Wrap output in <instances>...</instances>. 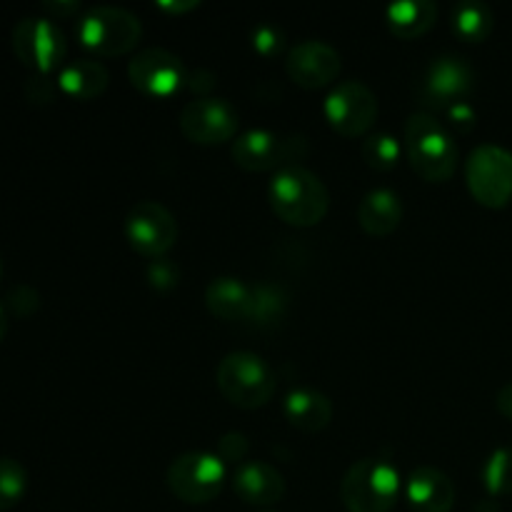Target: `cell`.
Listing matches in <instances>:
<instances>
[{"label":"cell","instance_id":"ab89813d","mask_svg":"<svg viewBox=\"0 0 512 512\" xmlns=\"http://www.w3.org/2000/svg\"><path fill=\"white\" fill-rule=\"evenodd\" d=\"M0 278H3V260H0Z\"/></svg>","mask_w":512,"mask_h":512},{"label":"cell","instance_id":"ba28073f","mask_svg":"<svg viewBox=\"0 0 512 512\" xmlns=\"http://www.w3.org/2000/svg\"><path fill=\"white\" fill-rule=\"evenodd\" d=\"M470 195L485 208H505L512 200V150L495 143L473 148L465 160Z\"/></svg>","mask_w":512,"mask_h":512},{"label":"cell","instance_id":"7402d4cb","mask_svg":"<svg viewBox=\"0 0 512 512\" xmlns=\"http://www.w3.org/2000/svg\"><path fill=\"white\" fill-rule=\"evenodd\" d=\"M440 8L433 0H403L385 8L388 30L400 40L423 38L438 23Z\"/></svg>","mask_w":512,"mask_h":512},{"label":"cell","instance_id":"d6a6232c","mask_svg":"<svg viewBox=\"0 0 512 512\" xmlns=\"http://www.w3.org/2000/svg\"><path fill=\"white\" fill-rule=\"evenodd\" d=\"M445 113H448L450 128H455L458 133H470L478 125V113H475V108L470 103H458L445 110Z\"/></svg>","mask_w":512,"mask_h":512},{"label":"cell","instance_id":"30bf717a","mask_svg":"<svg viewBox=\"0 0 512 512\" xmlns=\"http://www.w3.org/2000/svg\"><path fill=\"white\" fill-rule=\"evenodd\" d=\"M125 238L130 248L148 260L168 258L173 245L178 243V220L155 200H140L125 215Z\"/></svg>","mask_w":512,"mask_h":512},{"label":"cell","instance_id":"836d02e7","mask_svg":"<svg viewBox=\"0 0 512 512\" xmlns=\"http://www.w3.org/2000/svg\"><path fill=\"white\" fill-rule=\"evenodd\" d=\"M185 88L198 93V98H208L210 90L215 88V75L205 68L193 70V73H188V78H185Z\"/></svg>","mask_w":512,"mask_h":512},{"label":"cell","instance_id":"cb8c5ba5","mask_svg":"<svg viewBox=\"0 0 512 512\" xmlns=\"http://www.w3.org/2000/svg\"><path fill=\"white\" fill-rule=\"evenodd\" d=\"M285 293L275 285H253V300H250L248 310V323L258 325V328H270V325L278 323L285 315Z\"/></svg>","mask_w":512,"mask_h":512},{"label":"cell","instance_id":"7c38bea8","mask_svg":"<svg viewBox=\"0 0 512 512\" xmlns=\"http://www.w3.org/2000/svg\"><path fill=\"white\" fill-rule=\"evenodd\" d=\"M475 88V70L460 55H440L428 63L418 83L423 105L433 110H448L458 103H468Z\"/></svg>","mask_w":512,"mask_h":512},{"label":"cell","instance_id":"8d00e7d4","mask_svg":"<svg viewBox=\"0 0 512 512\" xmlns=\"http://www.w3.org/2000/svg\"><path fill=\"white\" fill-rule=\"evenodd\" d=\"M495 405H498V413L503 415V418L512 420V380L508 385H503L498 393V398H495Z\"/></svg>","mask_w":512,"mask_h":512},{"label":"cell","instance_id":"1f68e13d","mask_svg":"<svg viewBox=\"0 0 512 512\" xmlns=\"http://www.w3.org/2000/svg\"><path fill=\"white\" fill-rule=\"evenodd\" d=\"M58 78H50V75H38L33 73L25 83V95H28L30 103H50L58 93Z\"/></svg>","mask_w":512,"mask_h":512},{"label":"cell","instance_id":"484cf974","mask_svg":"<svg viewBox=\"0 0 512 512\" xmlns=\"http://www.w3.org/2000/svg\"><path fill=\"white\" fill-rule=\"evenodd\" d=\"M28 493V470L15 458H0V512L15 508Z\"/></svg>","mask_w":512,"mask_h":512},{"label":"cell","instance_id":"6da1fadb","mask_svg":"<svg viewBox=\"0 0 512 512\" xmlns=\"http://www.w3.org/2000/svg\"><path fill=\"white\" fill-rule=\"evenodd\" d=\"M268 200L273 213L293 228H313L330 210V193L323 180L303 165H290L270 178Z\"/></svg>","mask_w":512,"mask_h":512},{"label":"cell","instance_id":"4dcf8cb0","mask_svg":"<svg viewBox=\"0 0 512 512\" xmlns=\"http://www.w3.org/2000/svg\"><path fill=\"white\" fill-rule=\"evenodd\" d=\"M145 278H148L150 288L165 293V290H173L180 283V268L170 258L150 260L148 270H145Z\"/></svg>","mask_w":512,"mask_h":512},{"label":"cell","instance_id":"ac0fdd59","mask_svg":"<svg viewBox=\"0 0 512 512\" xmlns=\"http://www.w3.org/2000/svg\"><path fill=\"white\" fill-rule=\"evenodd\" d=\"M358 223L373 238H388L403 223V200L390 188L370 190L358 205Z\"/></svg>","mask_w":512,"mask_h":512},{"label":"cell","instance_id":"277c9868","mask_svg":"<svg viewBox=\"0 0 512 512\" xmlns=\"http://www.w3.org/2000/svg\"><path fill=\"white\" fill-rule=\"evenodd\" d=\"M75 38L88 53L98 58H115L138 48L143 38V23L128 8L95 5L80 13L75 23Z\"/></svg>","mask_w":512,"mask_h":512},{"label":"cell","instance_id":"8992f818","mask_svg":"<svg viewBox=\"0 0 512 512\" xmlns=\"http://www.w3.org/2000/svg\"><path fill=\"white\" fill-rule=\"evenodd\" d=\"M13 53L25 68L38 75L60 73L68 55V40L58 23L45 15H25L10 30Z\"/></svg>","mask_w":512,"mask_h":512},{"label":"cell","instance_id":"d590c367","mask_svg":"<svg viewBox=\"0 0 512 512\" xmlns=\"http://www.w3.org/2000/svg\"><path fill=\"white\" fill-rule=\"evenodd\" d=\"M155 8L163 10V13H170V15H185L190 13V10L200 8L198 0H188V3H170V0H163V3H155Z\"/></svg>","mask_w":512,"mask_h":512},{"label":"cell","instance_id":"7a4b0ae2","mask_svg":"<svg viewBox=\"0 0 512 512\" xmlns=\"http://www.w3.org/2000/svg\"><path fill=\"white\" fill-rule=\"evenodd\" d=\"M405 155L410 168L428 183H445L460 160L458 143L433 113H413L405 120Z\"/></svg>","mask_w":512,"mask_h":512},{"label":"cell","instance_id":"74e56055","mask_svg":"<svg viewBox=\"0 0 512 512\" xmlns=\"http://www.w3.org/2000/svg\"><path fill=\"white\" fill-rule=\"evenodd\" d=\"M473 512H503V508H500V505L495 503L493 498H485V500H480L478 505H475Z\"/></svg>","mask_w":512,"mask_h":512},{"label":"cell","instance_id":"603a6c76","mask_svg":"<svg viewBox=\"0 0 512 512\" xmlns=\"http://www.w3.org/2000/svg\"><path fill=\"white\" fill-rule=\"evenodd\" d=\"M450 25H453V33L465 43H483L493 33L495 13L483 0H463L453 8Z\"/></svg>","mask_w":512,"mask_h":512},{"label":"cell","instance_id":"5bb4252c","mask_svg":"<svg viewBox=\"0 0 512 512\" xmlns=\"http://www.w3.org/2000/svg\"><path fill=\"white\" fill-rule=\"evenodd\" d=\"M185 70L183 60L168 48H143L130 58L128 80L133 88L148 98H170L185 88Z\"/></svg>","mask_w":512,"mask_h":512},{"label":"cell","instance_id":"d4e9b609","mask_svg":"<svg viewBox=\"0 0 512 512\" xmlns=\"http://www.w3.org/2000/svg\"><path fill=\"white\" fill-rule=\"evenodd\" d=\"M400 153H403V145L390 133H373L360 145V155H363L365 165L373 170H380V173L393 170L398 165Z\"/></svg>","mask_w":512,"mask_h":512},{"label":"cell","instance_id":"ffe728a7","mask_svg":"<svg viewBox=\"0 0 512 512\" xmlns=\"http://www.w3.org/2000/svg\"><path fill=\"white\" fill-rule=\"evenodd\" d=\"M250 300H253V288L233 275H220V278L210 280L205 288V308L225 323L248 320Z\"/></svg>","mask_w":512,"mask_h":512},{"label":"cell","instance_id":"4fadbf2b","mask_svg":"<svg viewBox=\"0 0 512 512\" xmlns=\"http://www.w3.org/2000/svg\"><path fill=\"white\" fill-rule=\"evenodd\" d=\"M178 128L190 143L220 145L238 135L240 113L225 98H195L183 105L178 118Z\"/></svg>","mask_w":512,"mask_h":512},{"label":"cell","instance_id":"4316f807","mask_svg":"<svg viewBox=\"0 0 512 512\" xmlns=\"http://www.w3.org/2000/svg\"><path fill=\"white\" fill-rule=\"evenodd\" d=\"M483 485L490 498L512 493V445L510 448H498L485 460Z\"/></svg>","mask_w":512,"mask_h":512},{"label":"cell","instance_id":"44dd1931","mask_svg":"<svg viewBox=\"0 0 512 512\" xmlns=\"http://www.w3.org/2000/svg\"><path fill=\"white\" fill-rule=\"evenodd\" d=\"M110 73L100 60L78 58L70 60L60 68L58 88L60 93L70 95L75 100H95L108 90Z\"/></svg>","mask_w":512,"mask_h":512},{"label":"cell","instance_id":"9c48e42d","mask_svg":"<svg viewBox=\"0 0 512 512\" xmlns=\"http://www.w3.org/2000/svg\"><path fill=\"white\" fill-rule=\"evenodd\" d=\"M233 163L248 173H268V170H283L298 165L300 158L308 155L305 138H283L273 130L253 128L240 133L233 140Z\"/></svg>","mask_w":512,"mask_h":512},{"label":"cell","instance_id":"9a60e30c","mask_svg":"<svg viewBox=\"0 0 512 512\" xmlns=\"http://www.w3.org/2000/svg\"><path fill=\"white\" fill-rule=\"evenodd\" d=\"M340 70H343L340 53L323 40H303L285 55V73L305 90L328 88L338 80Z\"/></svg>","mask_w":512,"mask_h":512},{"label":"cell","instance_id":"f546056e","mask_svg":"<svg viewBox=\"0 0 512 512\" xmlns=\"http://www.w3.org/2000/svg\"><path fill=\"white\" fill-rule=\"evenodd\" d=\"M248 453H250V440L245 438L243 433L233 430V433L220 435L218 453L215 455H218L225 465H235V468H240L243 463H248Z\"/></svg>","mask_w":512,"mask_h":512},{"label":"cell","instance_id":"f35d334b","mask_svg":"<svg viewBox=\"0 0 512 512\" xmlns=\"http://www.w3.org/2000/svg\"><path fill=\"white\" fill-rule=\"evenodd\" d=\"M5 333H8V310H5V305L0 303V343H3Z\"/></svg>","mask_w":512,"mask_h":512},{"label":"cell","instance_id":"e0dca14e","mask_svg":"<svg viewBox=\"0 0 512 512\" xmlns=\"http://www.w3.org/2000/svg\"><path fill=\"white\" fill-rule=\"evenodd\" d=\"M405 500L413 512H450L455 505V483L438 468H415L405 483Z\"/></svg>","mask_w":512,"mask_h":512},{"label":"cell","instance_id":"60d3db41","mask_svg":"<svg viewBox=\"0 0 512 512\" xmlns=\"http://www.w3.org/2000/svg\"><path fill=\"white\" fill-rule=\"evenodd\" d=\"M263 512H273V510H263Z\"/></svg>","mask_w":512,"mask_h":512},{"label":"cell","instance_id":"83f0119b","mask_svg":"<svg viewBox=\"0 0 512 512\" xmlns=\"http://www.w3.org/2000/svg\"><path fill=\"white\" fill-rule=\"evenodd\" d=\"M250 45H253L255 53L265 60H273L278 55H283L285 50V33L273 23H260L255 25L253 33H250Z\"/></svg>","mask_w":512,"mask_h":512},{"label":"cell","instance_id":"5b68a950","mask_svg":"<svg viewBox=\"0 0 512 512\" xmlns=\"http://www.w3.org/2000/svg\"><path fill=\"white\" fill-rule=\"evenodd\" d=\"M400 473L380 458L355 460L340 480V500L348 512H390L400 498Z\"/></svg>","mask_w":512,"mask_h":512},{"label":"cell","instance_id":"8fae6325","mask_svg":"<svg viewBox=\"0 0 512 512\" xmlns=\"http://www.w3.org/2000/svg\"><path fill=\"white\" fill-rule=\"evenodd\" d=\"M380 113L378 98L360 80L338 83L323 103V115L330 128L343 138H363Z\"/></svg>","mask_w":512,"mask_h":512},{"label":"cell","instance_id":"d6986e66","mask_svg":"<svg viewBox=\"0 0 512 512\" xmlns=\"http://www.w3.org/2000/svg\"><path fill=\"white\" fill-rule=\"evenodd\" d=\"M283 415L300 433H320L333 420V403L315 388H295L285 395Z\"/></svg>","mask_w":512,"mask_h":512},{"label":"cell","instance_id":"3957f363","mask_svg":"<svg viewBox=\"0 0 512 512\" xmlns=\"http://www.w3.org/2000/svg\"><path fill=\"white\" fill-rule=\"evenodd\" d=\"M215 383L230 405L240 410H258L273 400L278 390V375L258 353L238 350L220 360Z\"/></svg>","mask_w":512,"mask_h":512},{"label":"cell","instance_id":"52a82bcc","mask_svg":"<svg viewBox=\"0 0 512 512\" xmlns=\"http://www.w3.org/2000/svg\"><path fill=\"white\" fill-rule=\"evenodd\" d=\"M228 480V465L215 453H183L168 465L165 483L170 493L188 505L213 503Z\"/></svg>","mask_w":512,"mask_h":512},{"label":"cell","instance_id":"e575fe53","mask_svg":"<svg viewBox=\"0 0 512 512\" xmlns=\"http://www.w3.org/2000/svg\"><path fill=\"white\" fill-rule=\"evenodd\" d=\"M43 10L50 15V20L53 18H70V15L80 13V3H75V0H48V3H43Z\"/></svg>","mask_w":512,"mask_h":512},{"label":"cell","instance_id":"f1b7e54d","mask_svg":"<svg viewBox=\"0 0 512 512\" xmlns=\"http://www.w3.org/2000/svg\"><path fill=\"white\" fill-rule=\"evenodd\" d=\"M40 308V293L28 283L13 285L5 298V310L15 318H30Z\"/></svg>","mask_w":512,"mask_h":512},{"label":"cell","instance_id":"2e32d148","mask_svg":"<svg viewBox=\"0 0 512 512\" xmlns=\"http://www.w3.org/2000/svg\"><path fill=\"white\" fill-rule=\"evenodd\" d=\"M233 490L243 503L270 508L285 498V478L275 465L263 460H248L233 470Z\"/></svg>","mask_w":512,"mask_h":512}]
</instances>
